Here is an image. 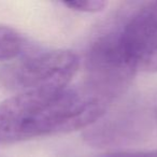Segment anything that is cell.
Segmentation results:
<instances>
[{
  "mask_svg": "<svg viewBox=\"0 0 157 157\" xmlns=\"http://www.w3.org/2000/svg\"><path fill=\"white\" fill-rule=\"evenodd\" d=\"M100 157H157V150L156 151H144V152H121V153H113V154H108Z\"/></svg>",
  "mask_w": 157,
  "mask_h": 157,
  "instance_id": "7",
  "label": "cell"
},
{
  "mask_svg": "<svg viewBox=\"0 0 157 157\" xmlns=\"http://www.w3.org/2000/svg\"><path fill=\"white\" fill-rule=\"evenodd\" d=\"M33 44L15 28L0 24V61H13L28 52Z\"/></svg>",
  "mask_w": 157,
  "mask_h": 157,
  "instance_id": "5",
  "label": "cell"
},
{
  "mask_svg": "<svg viewBox=\"0 0 157 157\" xmlns=\"http://www.w3.org/2000/svg\"><path fill=\"white\" fill-rule=\"evenodd\" d=\"M84 71L82 83L111 105L129 87L137 73L121 50L116 25L90 44L84 58Z\"/></svg>",
  "mask_w": 157,
  "mask_h": 157,
  "instance_id": "3",
  "label": "cell"
},
{
  "mask_svg": "<svg viewBox=\"0 0 157 157\" xmlns=\"http://www.w3.org/2000/svg\"><path fill=\"white\" fill-rule=\"evenodd\" d=\"M63 5L73 11L84 12V13H97L105 10L107 2L101 0H72V1L63 2Z\"/></svg>",
  "mask_w": 157,
  "mask_h": 157,
  "instance_id": "6",
  "label": "cell"
},
{
  "mask_svg": "<svg viewBox=\"0 0 157 157\" xmlns=\"http://www.w3.org/2000/svg\"><path fill=\"white\" fill-rule=\"evenodd\" d=\"M110 107L111 103L83 83L16 93L0 102V145L86 128Z\"/></svg>",
  "mask_w": 157,
  "mask_h": 157,
  "instance_id": "1",
  "label": "cell"
},
{
  "mask_svg": "<svg viewBox=\"0 0 157 157\" xmlns=\"http://www.w3.org/2000/svg\"><path fill=\"white\" fill-rule=\"evenodd\" d=\"M80 66V57L74 52L33 45L20 58L0 68V83L17 93L61 90L71 85Z\"/></svg>",
  "mask_w": 157,
  "mask_h": 157,
  "instance_id": "2",
  "label": "cell"
},
{
  "mask_svg": "<svg viewBox=\"0 0 157 157\" xmlns=\"http://www.w3.org/2000/svg\"><path fill=\"white\" fill-rule=\"evenodd\" d=\"M125 59L138 72H157V1L139 8L116 24Z\"/></svg>",
  "mask_w": 157,
  "mask_h": 157,
  "instance_id": "4",
  "label": "cell"
}]
</instances>
